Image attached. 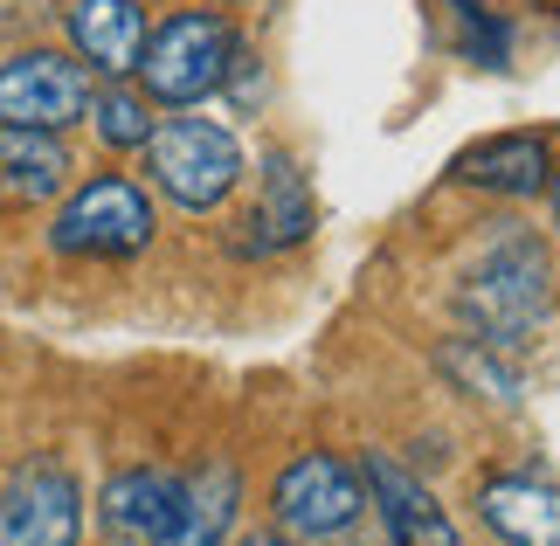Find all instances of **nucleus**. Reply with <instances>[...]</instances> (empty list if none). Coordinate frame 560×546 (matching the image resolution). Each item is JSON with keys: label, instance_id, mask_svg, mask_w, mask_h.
<instances>
[{"label": "nucleus", "instance_id": "obj_1", "mask_svg": "<svg viewBox=\"0 0 560 546\" xmlns=\"http://www.w3.org/2000/svg\"><path fill=\"white\" fill-rule=\"evenodd\" d=\"M553 304V264L533 235H499L457 283V318L485 346H520Z\"/></svg>", "mask_w": 560, "mask_h": 546}, {"label": "nucleus", "instance_id": "obj_2", "mask_svg": "<svg viewBox=\"0 0 560 546\" xmlns=\"http://www.w3.org/2000/svg\"><path fill=\"white\" fill-rule=\"evenodd\" d=\"M235 49H243V35L229 28V14L214 8H180L166 14L153 35H145L139 49V91L153 104H201L229 83L235 70Z\"/></svg>", "mask_w": 560, "mask_h": 546}, {"label": "nucleus", "instance_id": "obj_3", "mask_svg": "<svg viewBox=\"0 0 560 546\" xmlns=\"http://www.w3.org/2000/svg\"><path fill=\"white\" fill-rule=\"evenodd\" d=\"M139 152H145L153 187L187 214L222 208L235 194V181H243V146H235V132L214 125V118H166V125H153V139Z\"/></svg>", "mask_w": 560, "mask_h": 546}, {"label": "nucleus", "instance_id": "obj_4", "mask_svg": "<svg viewBox=\"0 0 560 546\" xmlns=\"http://www.w3.org/2000/svg\"><path fill=\"white\" fill-rule=\"evenodd\" d=\"M153 243V201H145L139 181L125 173H97L83 181L70 201H62L56 229H49V249L56 256H91V264H125Z\"/></svg>", "mask_w": 560, "mask_h": 546}, {"label": "nucleus", "instance_id": "obj_5", "mask_svg": "<svg viewBox=\"0 0 560 546\" xmlns=\"http://www.w3.org/2000/svg\"><path fill=\"white\" fill-rule=\"evenodd\" d=\"M91 70L62 49H21L0 62V125L14 132H70L91 112Z\"/></svg>", "mask_w": 560, "mask_h": 546}, {"label": "nucleus", "instance_id": "obj_6", "mask_svg": "<svg viewBox=\"0 0 560 546\" xmlns=\"http://www.w3.org/2000/svg\"><path fill=\"white\" fill-rule=\"evenodd\" d=\"M83 539V485L56 456H28L0 485V546H77Z\"/></svg>", "mask_w": 560, "mask_h": 546}, {"label": "nucleus", "instance_id": "obj_7", "mask_svg": "<svg viewBox=\"0 0 560 546\" xmlns=\"http://www.w3.org/2000/svg\"><path fill=\"white\" fill-rule=\"evenodd\" d=\"M360 506H368L360 471L339 464V456H326V450H312V456H298V464H284V477L270 485L277 526L298 533V539H332V533H347L353 519H360Z\"/></svg>", "mask_w": 560, "mask_h": 546}, {"label": "nucleus", "instance_id": "obj_8", "mask_svg": "<svg viewBox=\"0 0 560 546\" xmlns=\"http://www.w3.org/2000/svg\"><path fill=\"white\" fill-rule=\"evenodd\" d=\"M305 235H312V187H305V173H298L291 152H264L256 201L243 214L235 249H243V256H277V249H298Z\"/></svg>", "mask_w": 560, "mask_h": 546}, {"label": "nucleus", "instance_id": "obj_9", "mask_svg": "<svg viewBox=\"0 0 560 546\" xmlns=\"http://www.w3.org/2000/svg\"><path fill=\"white\" fill-rule=\"evenodd\" d=\"M97 526L112 546H166L180 526V477L174 471H118L97 498Z\"/></svg>", "mask_w": 560, "mask_h": 546}, {"label": "nucleus", "instance_id": "obj_10", "mask_svg": "<svg viewBox=\"0 0 560 546\" xmlns=\"http://www.w3.org/2000/svg\"><path fill=\"white\" fill-rule=\"evenodd\" d=\"M70 49L91 77H112L125 83L139 70V49H145V8L139 0H70Z\"/></svg>", "mask_w": 560, "mask_h": 546}, {"label": "nucleus", "instance_id": "obj_11", "mask_svg": "<svg viewBox=\"0 0 560 546\" xmlns=\"http://www.w3.org/2000/svg\"><path fill=\"white\" fill-rule=\"evenodd\" d=\"M360 485L374 491V506H381L387 539H395V546H457V526H450V512L436 506V491H429L416 471H401L395 456L374 450Z\"/></svg>", "mask_w": 560, "mask_h": 546}, {"label": "nucleus", "instance_id": "obj_12", "mask_svg": "<svg viewBox=\"0 0 560 546\" xmlns=\"http://www.w3.org/2000/svg\"><path fill=\"white\" fill-rule=\"evenodd\" d=\"M478 512L505 546H560V491L540 477H491Z\"/></svg>", "mask_w": 560, "mask_h": 546}, {"label": "nucleus", "instance_id": "obj_13", "mask_svg": "<svg viewBox=\"0 0 560 546\" xmlns=\"http://www.w3.org/2000/svg\"><path fill=\"white\" fill-rule=\"evenodd\" d=\"M457 181L485 187V194H505V201H526V194L547 187V139L540 132H499V139L470 146L457 160Z\"/></svg>", "mask_w": 560, "mask_h": 546}, {"label": "nucleus", "instance_id": "obj_14", "mask_svg": "<svg viewBox=\"0 0 560 546\" xmlns=\"http://www.w3.org/2000/svg\"><path fill=\"white\" fill-rule=\"evenodd\" d=\"M235 506H243V485H235V471L214 456V464H201L194 477H180V526L166 546H229Z\"/></svg>", "mask_w": 560, "mask_h": 546}, {"label": "nucleus", "instance_id": "obj_15", "mask_svg": "<svg viewBox=\"0 0 560 546\" xmlns=\"http://www.w3.org/2000/svg\"><path fill=\"white\" fill-rule=\"evenodd\" d=\"M70 181V152L56 146V132H14L0 125V201L28 208V201H49Z\"/></svg>", "mask_w": 560, "mask_h": 546}, {"label": "nucleus", "instance_id": "obj_16", "mask_svg": "<svg viewBox=\"0 0 560 546\" xmlns=\"http://www.w3.org/2000/svg\"><path fill=\"white\" fill-rule=\"evenodd\" d=\"M436 367L464 387V395H485V402H499V408L520 402V367L505 360V346H485V339H443V346H436Z\"/></svg>", "mask_w": 560, "mask_h": 546}, {"label": "nucleus", "instance_id": "obj_17", "mask_svg": "<svg viewBox=\"0 0 560 546\" xmlns=\"http://www.w3.org/2000/svg\"><path fill=\"white\" fill-rule=\"evenodd\" d=\"M97 118V139L118 146V152H139L145 139H153V112H145V91H125V83H112V91H91V112Z\"/></svg>", "mask_w": 560, "mask_h": 546}, {"label": "nucleus", "instance_id": "obj_18", "mask_svg": "<svg viewBox=\"0 0 560 546\" xmlns=\"http://www.w3.org/2000/svg\"><path fill=\"white\" fill-rule=\"evenodd\" d=\"M243 546H291L284 533H256V539H243Z\"/></svg>", "mask_w": 560, "mask_h": 546}, {"label": "nucleus", "instance_id": "obj_19", "mask_svg": "<svg viewBox=\"0 0 560 546\" xmlns=\"http://www.w3.org/2000/svg\"><path fill=\"white\" fill-rule=\"evenodd\" d=\"M553 222H560V173H553Z\"/></svg>", "mask_w": 560, "mask_h": 546}]
</instances>
